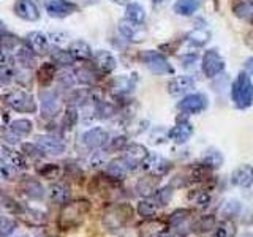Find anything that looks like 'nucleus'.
<instances>
[{
	"label": "nucleus",
	"instance_id": "nucleus-1",
	"mask_svg": "<svg viewBox=\"0 0 253 237\" xmlns=\"http://www.w3.org/2000/svg\"><path fill=\"white\" fill-rule=\"evenodd\" d=\"M90 209V202L87 199H79L75 202H67L63 204L59 215V226L62 229H71L78 226L83 221L84 215Z\"/></svg>",
	"mask_w": 253,
	"mask_h": 237
},
{
	"label": "nucleus",
	"instance_id": "nucleus-2",
	"mask_svg": "<svg viewBox=\"0 0 253 237\" xmlns=\"http://www.w3.org/2000/svg\"><path fill=\"white\" fill-rule=\"evenodd\" d=\"M231 98L237 109H247L253 103V82L247 73H239L231 87Z\"/></svg>",
	"mask_w": 253,
	"mask_h": 237
},
{
	"label": "nucleus",
	"instance_id": "nucleus-3",
	"mask_svg": "<svg viewBox=\"0 0 253 237\" xmlns=\"http://www.w3.org/2000/svg\"><path fill=\"white\" fill-rule=\"evenodd\" d=\"M131 217V207L128 204H116L103 215V226L109 231H117L126 225Z\"/></svg>",
	"mask_w": 253,
	"mask_h": 237
},
{
	"label": "nucleus",
	"instance_id": "nucleus-4",
	"mask_svg": "<svg viewBox=\"0 0 253 237\" xmlns=\"http://www.w3.org/2000/svg\"><path fill=\"white\" fill-rule=\"evenodd\" d=\"M3 100L6 103V106L18 111V113L32 114L37 111V101L34 98V95H30L26 90H13L10 93H6Z\"/></svg>",
	"mask_w": 253,
	"mask_h": 237
},
{
	"label": "nucleus",
	"instance_id": "nucleus-5",
	"mask_svg": "<svg viewBox=\"0 0 253 237\" xmlns=\"http://www.w3.org/2000/svg\"><path fill=\"white\" fill-rule=\"evenodd\" d=\"M139 59L155 75H172V71H174L171 63L166 60L165 55H162L158 51H154V49L142 51L139 54Z\"/></svg>",
	"mask_w": 253,
	"mask_h": 237
},
{
	"label": "nucleus",
	"instance_id": "nucleus-6",
	"mask_svg": "<svg viewBox=\"0 0 253 237\" xmlns=\"http://www.w3.org/2000/svg\"><path fill=\"white\" fill-rule=\"evenodd\" d=\"M141 164H142V169H144L149 176L157 177V179L166 176L171 169V161L158 154H147V157L142 160Z\"/></svg>",
	"mask_w": 253,
	"mask_h": 237
},
{
	"label": "nucleus",
	"instance_id": "nucleus-7",
	"mask_svg": "<svg viewBox=\"0 0 253 237\" xmlns=\"http://www.w3.org/2000/svg\"><path fill=\"white\" fill-rule=\"evenodd\" d=\"M201 70L204 76L208 78H215L225 70V60L217 49H209L204 52L201 60Z\"/></svg>",
	"mask_w": 253,
	"mask_h": 237
},
{
	"label": "nucleus",
	"instance_id": "nucleus-8",
	"mask_svg": "<svg viewBox=\"0 0 253 237\" xmlns=\"http://www.w3.org/2000/svg\"><path fill=\"white\" fill-rule=\"evenodd\" d=\"M209 100L208 95L204 93H190L187 97H184L180 101L177 108L185 114H200L203 111L208 108Z\"/></svg>",
	"mask_w": 253,
	"mask_h": 237
},
{
	"label": "nucleus",
	"instance_id": "nucleus-9",
	"mask_svg": "<svg viewBox=\"0 0 253 237\" xmlns=\"http://www.w3.org/2000/svg\"><path fill=\"white\" fill-rule=\"evenodd\" d=\"M44 8L47 14L59 19L67 18V16L79 10V6L75 2H70V0H44Z\"/></svg>",
	"mask_w": 253,
	"mask_h": 237
},
{
	"label": "nucleus",
	"instance_id": "nucleus-10",
	"mask_svg": "<svg viewBox=\"0 0 253 237\" xmlns=\"http://www.w3.org/2000/svg\"><path fill=\"white\" fill-rule=\"evenodd\" d=\"M37 147L42 150L46 155H52V157H59L67 150L65 142L57 136H49V134H43V136H37L35 139Z\"/></svg>",
	"mask_w": 253,
	"mask_h": 237
},
{
	"label": "nucleus",
	"instance_id": "nucleus-11",
	"mask_svg": "<svg viewBox=\"0 0 253 237\" xmlns=\"http://www.w3.org/2000/svg\"><path fill=\"white\" fill-rule=\"evenodd\" d=\"M19 188L32 201H43L46 196V190L43 184L32 176H22V179L19 180Z\"/></svg>",
	"mask_w": 253,
	"mask_h": 237
},
{
	"label": "nucleus",
	"instance_id": "nucleus-12",
	"mask_svg": "<svg viewBox=\"0 0 253 237\" xmlns=\"http://www.w3.org/2000/svg\"><path fill=\"white\" fill-rule=\"evenodd\" d=\"M108 141H109V133L105 128H100V126L87 130L83 134V142L85 144V147L90 150L101 149L103 146L108 144Z\"/></svg>",
	"mask_w": 253,
	"mask_h": 237
},
{
	"label": "nucleus",
	"instance_id": "nucleus-13",
	"mask_svg": "<svg viewBox=\"0 0 253 237\" xmlns=\"http://www.w3.org/2000/svg\"><path fill=\"white\" fill-rule=\"evenodd\" d=\"M40 105H42V113L44 117H54L60 109V100L55 92L43 89L40 92Z\"/></svg>",
	"mask_w": 253,
	"mask_h": 237
},
{
	"label": "nucleus",
	"instance_id": "nucleus-14",
	"mask_svg": "<svg viewBox=\"0 0 253 237\" xmlns=\"http://www.w3.org/2000/svg\"><path fill=\"white\" fill-rule=\"evenodd\" d=\"M14 13L21 19L26 21H38L40 19V8L35 0H18L14 3Z\"/></svg>",
	"mask_w": 253,
	"mask_h": 237
},
{
	"label": "nucleus",
	"instance_id": "nucleus-15",
	"mask_svg": "<svg viewBox=\"0 0 253 237\" xmlns=\"http://www.w3.org/2000/svg\"><path fill=\"white\" fill-rule=\"evenodd\" d=\"M26 43L32 51L38 55H44L51 51L49 46V38H47L42 32H30L26 37Z\"/></svg>",
	"mask_w": 253,
	"mask_h": 237
},
{
	"label": "nucleus",
	"instance_id": "nucleus-16",
	"mask_svg": "<svg viewBox=\"0 0 253 237\" xmlns=\"http://www.w3.org/2000/svg\"><path fill=\"white\" fill-rule=\"evenodd\" d=\"M192 134H193V125L188 120H179L169 130L168 136L171 141L176 142V144H185V142L192 138Z\"/></svg>",
	"mask_w": 253,
	"mask_h": 237
},
{
	"label": "nucleus",
	"instance_id": "nucleus-17",
	"mask_svg": "<svg viewBox=\"0 0 253 237\" xmlns=\"http://www.w3.org/2000/svg\"><path fill=\"white\" fill-rule=\"evenodd\" d=\"M195 87V79L192 76H176L168 82V92L172 97H180L185 95L188 90Z\"/></svg>",
	"mask_w": 253,
	"mask_h": 237
},
{
	"label": "nucleus",
	"instance_id": "nucleus-18",
	"mask_svg": "<svg viewBox=\"0 0 253 237\" xmlns=\"http://www.w3.org/2000/svg\"><path fill=\"white\" fill-rule=\"evenodd\" d=\"M124 160L130 164V168L134 169L138 164L142 163V160L147 157V149L141 144H128L124 149Z\"/></svg>",
	"mask_w": 253,
	"mask_h": 237
},
{
	"label": "nucleus",
	"instance_id": "nucleus-19",
	"mask_svg": "<svg viewBox=\"0 0 253 237\" xmlns=\"http://www.w3.org/2000/svg\"><path fill=\"white\" fill-rule=\"evenodd\" d=\"M119 30H121L124 38L130 40V41H134V43L144 41V38H146V32L141 29V24H134L130 21H121V24H119Z\"/></svg>",
	"mask_w": 253,
	"mask_h": 237
},
{
	"label": "nucleus",
	"instance_id": "nucleus-20",
	"mask_svg": "<svg viewBox=\"0 0 253 237\" xmlns=\"http://www.w3.org/2000/svg\"><path fill=\"white\" fill-rule=\"evenodd\" d=\"M231 182L236 187L249 188L253 185V166L242 164L231 172Z\"/></svg>",
	"mask_w": 253,
	"mask_h": 237
},
{
	"label": "nucleus",
	"instance_id": "nucleus-21",
	"mask_svg": "<svg viewBox=\"0 0 253 237\" xmlns=\"http://www.w3.org/2000/svg\"><path fill=\"white\" fill-rule=\"evenodd\" d=\"M188 218H190V212L187 209H177L171 213L168 221H169V226L176 231V234L184 237L185 236L184 228L190 229V226H192V225H188Z\"/></svg>",
	"mask_w": 253,
	"mask_h": 237
},
{
	"label": "nucleus",
	"instance_id": "nucleus-22",
	"mask_svg": "<svg viewBox=\"0 0 253 237\" xmlns=\"http://www.w3.org/2000/svg\"><path fill=\"white\" fill-rule=\"evenodd\" d=\"M106 176L114 179V180H124L126 177V174L131 171L130 164L124 160V157L116 158V160L106 163Z\"/></svg>",
	"mask_w": 253,
	"mask_h": 237
},
{
	"label": "nucleus",
	"instance_id": "nucleus-23",
	"mask_svg": "<svg viewBox=\"0 0 253 237\" xmlns=\"http://www.w3.org/2000/svg\"><path fill=\"white\" fill-rule=\"evenodd\" d=\"M93 62H95V68L100 70L101 73H111L114 71L117 67V60L109 51H97L93 54Z\"/></svg>",
	"mask_w": 253,
	"mask_h": 237
},
{
	"label": "nucleus",
	"instance_id": "nucleus-24",
	"mask_svg": "<svg viewBox=\"0 0 253 237\" xmlns=\"http://www.w3.org/2000/svg\"><path fill=\"white\" fill-rule=\"evenodd\" d=\"M242 212V202L236 198H229L226 199L218 210V215H221L223 220H233L236 217H239Z\"/></svg>",
	"mask_w": 253,
	"mask_h": 237
},
{
	"label": "nucleus",
	"instance_id": "nucleus-25",
	"mask_svg": "<svg viewBox=\"0 0 253 237\" xmlns=\"http://www.w3.org/2000/svg\"><path fill=\"white\" fill-rule=\"evenodd\" d=\"M16 60L18 63L26 70H32L37 65V60H35V52L30 49L29 46L26 44H21L18 49H16Z\"/></svg>",
	"mask_w": 253,
	"mask_h": 237
},
{
	"label": "nucleus",
	"instance_id": "nucleus-26",
	"mask_svg": "<svg viewBox=\"0 0 253 237\" xmlns=\"http://www.w3.org/2000/svg\"><path fill=\"white\" fill-rule=\"evenodd\" d=\"M68 52L73 55L75 60H89L93 55L90 46L87 44L84 40H75V41H71Z\"/></svg>",
	"mask_w": 253,
	"mask_h": 237
},
{
	"label": "nucleus",
	"instance_id": "nucleus-27",
	"mask_svg": "<svg viewBox=\"0 0 253 237\" xmlns=\"http://www.w3.org/2000/svg\"><path fill=\"white\" fill-rule=\"evenodd\" d=\"M49 199L54 202V204H67L70 202V188L65 185V184H52L49 187Z\"/></svg>",
	"mask_w": 253,
	"mask_h": 237
},
{
	"label": "nucleus",
	"instance_id": "nucleus-28",
	"mask_svg": "<svg viewBox=\"0 0 253 237\" xmlns=\"http://www.w3.org/2000/svg\"><path fill=\"white\" fill-rule=\"evenodd\" d=\"M201 164L208 169H220L223 164V155L218 149H208L201 158Z\"/></svg>",
	"mask_w": 253,
	"mask_h": 237
},
{
	"label": "nucleus",
	"instance_id": "nucleus-29",
	"mask_svg": "<svg viewBox=\"0 0 253 237\" xmlns=\"http://www.w3.org/2000/svg\"><path fill=\"white\" fill-rule=\"evenodd\" d=\"M201 6V0H177L172 10L179 16H192Z\"/></svg>",
	"mask_w": 253,
	"mask_h": 237
},
{
	"label": "nucleus",
	"instance_id": "nucleus-30",
	"mask_svg": "<svg viewBox=\"0 0 253 237\" xmlns=\"http://www.w3.org/2000/svg\"><path fill=\"white\" fill-rule=\"evenodd\" d=\"M55 76H57V67H55L54 63H43L37 71V79L40 85H43V87L49 85Z\"/></svg>",
	"mask_w": 253,
	"mask_h": 237
},
{
	"label": "nucleus",
	"instance_id": "nucleus-31",
	"mask_svg": "<svg viewBox=\"0 0 253 237\" xmlns=\"http://www.w3.org/2000/svg\"><path fill=\"white\" fill-rule=\"evenodd\" d=\"M2 152H3L2 158L6 163H10L16 171L27 168V163H26V160H24V157H22L21 152H16V150H11L8 147H2Z\"/></svg>",
	"mask_w": 253,
	"mask_h": 237
},
{
	"label": "nucleus",
	"instance_id": "nucleus-32",
	"mask_svg": "<svg viewBox=\"0 0 253 237\" xmlns=\"http://www.w3.org/2000/svg\"><path fill=\"white\" fill-rule=\"evenodd\" d=\"M187 41L195 46H204L211 41V32L208 27H196L187 35Z\"/></svg>",
	"mask_w": 253,
	"mask_h": 237
},
{
	"label": "nucleus",
	"instance_id": "nucleus-33",
	"mask_svg": "<svg viewBox=\"0 0 253 237\" xmlns=\"http://www.w3.org/2000/svg\"><path fill=\"white\" fill-rule=\"evenodd\" d=\"M215 225H217V220L213 215H203V217L198 218L192 226H190V229H192L193 233L204 234V233L212 231V229L215 228Z\"/></svg>",
	"mask_w": 253,
	"mask_h": 237
},
{
	"label": "nucleus",
	"instance_id": "nucleus-34",
	"mask_svg": "<svg viewBox=\"0 0 253 237\" xmlns=\"http://www.w3.org/2000/svg\"><path fill=\"white\" fill-rule=\"evenodd\" d=\"M158 205L154 199H149V198H146V199H142L139 204H138V215H141L142 218L146 220H154L157 217L158 213Z\"/></svg>",
	"mask_w": 253,
	"mask_h": 237
},
{
	"label": "nucleus",
	"instance_id": "nucleus-35",
	"mask_svg": "<svg viewBox=\"0 0 253 237\" xmlns=\"http://www.w3.org/2000/svg\"><path fill=\"white\" fill-rule=\"evenodd\" d=\"M188 201L192 202L196 209H208L211 205L212 198L208 192H204V190H195V192L188 195Z\"/></svg>",
	"mask_w": 253,
	"mask_h": 237
},
{
	"label": "nucleus",
	"instance_id": "nucleus-36",
	"mask_svg": "<svg viewBox=\"0 0 253 237\" xmlns=\"http://www.w3.org/2000/svg\"><path fill=\"white\" fill-rule=\"evenodd\" d=\"M233 11L237 18L253 21V0H242V2H236L233 6Z\"/></svg>",
	"mask_w": 253,
	"mask_h": 237
},
{
	"label": "nucleus",
	"instance_id": "nucleus-37",
	"mask_svg": "<svg viewBox=\"0 0 253 237\" xmlns=\"http://www.w3.org/2000/svg\"><path fill=\"white\" fill-rule=\"evenodd\" d=\"M134 84H136V75H130V76H119L113 81V87L117 90V92H122V93H126L133 90Z\"/></svg>",
	"mask_w": 253,
	"mask_h": 237
},
{
	"label": "nucleus",
	"instance_id": "nucleus-38",
	"mask_svg": "<svg viewBox=\"0 0 253 237\" xmlns=\"http://www.w3.org/2000/svg\"><path fill=\"white\" fill-rule=\"evenodd\" d=\"M125 13H126V21H130V22L142 24L146 21V11L139 3H128Z\"/></svg>",
	"mask_w": 253,
	"mask_h": 237
},
{
	"label": "nucleus",
	"instance_id": "nucleus-39",
	"mask_svg": "<svg viewBox=\"0 0 253 237\" xmlns=\"http://www.w3.org/2000/svg\"><path fill=\"white\" fill-rule=\"evenodd\" d=\"M157 177H152V176H149V177H142L138 180V184H136V190H138V193L141 196H144V198H149V196H152L154 192L157 190V185H155V180Z\"/></svg>",
	"mask_w": 253,
	"mask_h": 237
},
{
	"label": "nucleus",
	"instance_id": "nucleus-40",
	"mask_svg": "<svg viewBox=\"0 0 253 237\" xmlns=\"http://www.w3.org/2000/svg\"><path fill=\"white\" fill-rule=\"evenodd\" d=\"M10 131L14 133L18 138L27 136V134L32 131V122L29 118H18V120H13L10 123Z\"/></svg>",
	"mask_w": 253,
	"mask_h": 237
},
{
	"label": "nucleus",
	"instance_id": "nucleus-41",
	"mask_svg": "<svg viewBox=\"0 0 253 237\" xmlns=\"http://www.w3.org/2000/svg\"><path fill=\"white\" fill-rule=\"evenodd\" d=\"M172 195H174V190L171 185H166V187H160L157 188L154 192V201L158 205H168L172 199Z\"/></svg>",
	"mask_w": 253,
	"mask_h": 237
},
{
	"label": "nucleus",
	"instance_id": "nucleus-42",
	"mask_svg": "<svg viewBox=\"0 0 253 237\" xmlns=\"http://www.w3.org/2000/svg\"><path fill=\"white\" fill-rule=\"evenodd\" d=\"M234 234H236V228L231 223V220H223L221 223L215 225V228H213L212 237H234Z\"/></svg>",
	"mask_w": 253,
	"mask_h": 237
},
{
	"label": "nucleus",
	"instance_id": "nucleus-43",
	"mask_svg": "<svg viewBox=\"0 0 253 237\" xmlns=\"http://www.w3.org/2000/svg\"><path fill=\"white\" fill-rule=\"evenodd\" d=\"M75 76H76V79L81 84H85V85H90V84H93L95 82V79H97V73L92 70V68H89V67H79V68H76L75 70Z\"/></svg>",
	"mask_w": 253,
	"mask_h": 237
},
{
	"label": "nucleus",
	"instance_id": "nucleus-44",
	"mask_svg": "<svg viewBox=\"0 0 253 237\" xmlns=\"http://www.w3.org/2000/svg\"><path fill=\"white\" fill-rule=\"evenodd\" d=\"M16 228H18V221L11 217L0 215V237H10L16 231Z\"/></svg>",
	"mask_w": 253,
	"mask_h": 237
},
{
	"label": "nucleus",
	"instance_id": "nucleus-45",
	"mask_svg": "<svg viewBox=\"0 0 253 237\" xmlns=\"http://www.w3.org/2000/svg\"><path fill=\"white\" fill-rule=\"evenodd\" d=\"M78 118H79V114H78V109L75 106H70L67 108L65 114H63V118H62V126L65 130H70L73 128V126L78 123Z\"/></svg>",
	"mask_w": 253,
	"mask_h": 237
},
{
	"label": "nucleus",
	"instance_id": "nucleus-46",
	"mask_svg": "<svg viewBox=\"0 0 253 237\" xmlns=\"http://www.w3.org/2000/svg\"><path fill=\"white\" fill-rule=\"evenodd\" d=\"M51 55H52L54 63H59V65H65V67H68V65H73V63H75L73 55H71L68 51L54 49V51L51 52Z\"/></svg>",
	"mask_w": 253,
	"mask_h": 237
},
{
	"label": "nucleus",
	"instance_id": "nucleus-47",
	"mask_svg": "<svg viewBox=\"0 0 253 237\" xmlns=\"http://www.w3.org/2000/svg\"><path fill=\"white\" fill-rule=\"evenodd\" d=\"M38 174H40V176L46 177V179H55V177H59L60 168L57 164H54V163H47V164L43 166V168H38Z\"/></svg>",
	"mask_w": 253,
	"mask_h": 237
},
{
	"label": "nucleus",
	"instance_id": "nucleus-48",
	"mask_svg": "<svg viewBox=\"0 0 253 237\" xmlns=\"http://www.w3.org/2000/svg\"><path fill=\"white\" fill-rule=\"evenodd\" d=\"M16 176V169L3 158H0V180H13Z\"/></svg>",
	"mask_w": 253,
	"mask_h": 237
},
{
	"label": "nucleus",
	"instance_id": "nucleus-49",
	"mask_svg": "<svg viewBox=\"0 0 253 237\" xmlns=\"http://www.w3.org/2000/svg\"><path fill=\"white\" fill-rule=\"evenodd\" d=\"M75 73H71V71H62L59 75V84L62 87H65V89H71L75 84Z\"/></svg>",
	"mask_w": 253,
	"mask_h": 237
},
{
	"label": "nucleus",
	"instance_id": "nucleus-50",
	"mask_svg": "<svg viewBox=\"0 0 253 237\" xmlns=\"http://www.w3.org/2000/svg\"><path fill=\"white\" fill-rule=\"evenodd\" d=\"M126 146V138L125 136H116L114 139L108 141V149L109 150H122Z\"/></svg>",
	"mask_w": 253,
	"mask_h": 237
},
{
	"label": "nucleus",
	"instance_id": "nucleus-51",
	"mask_svg": "<svg viewBox=\"0 0 253 237\" xmlns=\"http://www.w3.org/2000/svg\"><path fill=\"white\" fill-rule=\"evenodd\" d=\"M22 150H24V154H27L30 157H42L43 152L37 147V144H22Z\"/></svg>",
	"mask_w": 253,
	"mask_h": 237
},
{
	"label": "nucleus",
	"instance_id": "nucleus-52",
	"mask_svg": "<svg viewBox=\"0 0 253 237\" xmlns=\"http://www.w3.org/2000/svg\"><path fill=\"white\" fill-rule=\"evenodd\" d=\"M11 63H13V57L10 55V52L0 49V68L11 67Z\"/></svg>",
	"mask_w": 253,
	"mask_h": 237
},
{
	"label": "nucleus",
	"instance_id": "nucleus-53",
	"mask_svg": "<svg viewBox=\"0 0 253 237\" xmlns=\"http://www.w3.org/2000/svg\"><path fill=\"white\" fill-rule=\"evenodd\" d=\"M90 164L93 166V168H100L101 164H106V157L97 152L93 157H92V160H90Z\"/></svg>",
	"mask_w": 253,
	"mask_h": 237
},
{
	"label": "nucleus",
	"instance_id": "nucleus-54",
	"mask_svg": "<svg viewBox=\"0 0 253 237\" xmlns=\"http://www.w3.org/2000/svg\"><path fill=\"white\" fill-rule=\"evenodd\" d=\"M245 70H247V73L253 76V57H249L245 60Z\"/></svg>",
	"mask_w": 253,
	"mask_h": 237
},
{
	"label": "nucleus",
	"instance_id": "nucleus-55",
	"mask_svg": "<svg viewBox=\"0 0 253 237\" xmlns=\"http://www.w3.org/2000/svg\"><path fill=\"white\" fill-rule=\"evenodd\" d=\"M154 237H174L171 233H166V231H160V233H157Z\"/></svg>",
	"mask_w": 253,
	"mask_h": 237
},
{
	"label": "nucleus",
	"instance_id": "nucleus-56",
	"mask_svg": "<svg viewBox=\"0 0 253 237\" xmlns=\"http://www.w3.org/2000/svg\"><path fill=\"white\" fill-rule=\"evenodd\" d=\"M5 35H6V30H5V27H3V22L0 21V40H2Z\"/></svg>",
	"mask_w": 253,
	"mask_h": 237
},
{
	"label": "nucleus",
	"instance_id": "nucleus-57",
	"mask_svg": "<svg viewBox=\"0 0 253 237\" xmlns=\"http://www.w3.org/2000/svg\"><path fill=\"white\" fill-rule=\"evenodd\" d=\"M166 2H168V0H154V5L155 6H160V5H165Z\"/></svg>",
	"mask_w": 253,
	"mask_h": 237
},
{
	"label": "nucleus",
	"instance_id": "nucleus-58",
	"mask_svg": "<svg viewBox=\"0 0 253 237\" xmlns=\"http://www.w3.org/2000/svg\"><path fill=\"white\" fill-rule=\"evenodd\" d=\"M241 237H253V234L252 233H244V234H241Z\"/></svg>",
	"mask_w": 253,
	"mask_h": 237
},
{
	"label": "nucleus",
	"instance_id": "nucleus-59",
	"mask_svg": "<svg viewBox=\"0 0 253 237\" xmlns=\"http://www.w3.org/2000/svg\"><path fill=\"white\" fill-rule=\"evenodd\" d=\"M114 2H119V3H122V2H128V0H114Z\"/></svg>",
	"mask_w": 253,
	"mask_h": 237
}]
</instances>
